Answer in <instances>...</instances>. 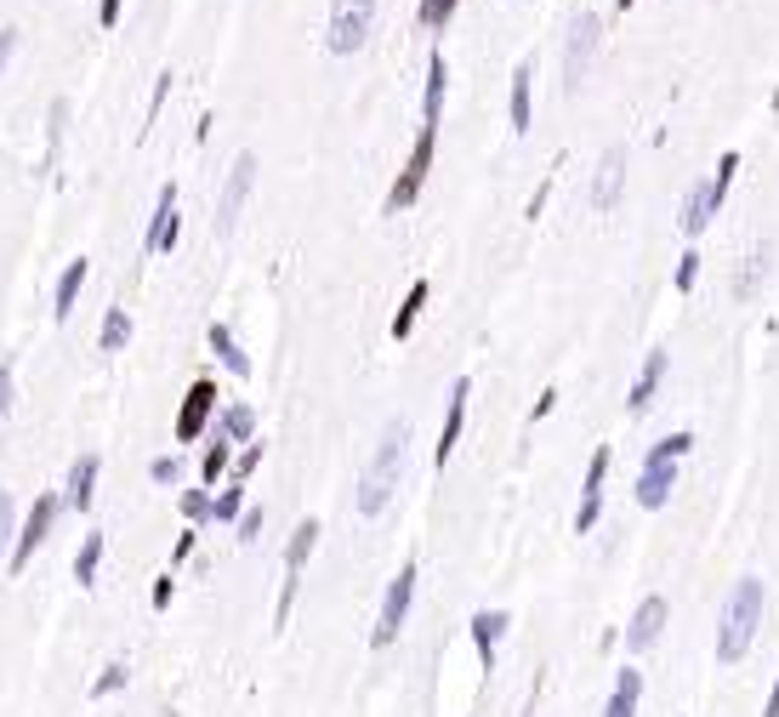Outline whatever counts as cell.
I'll return each instance as SVG.
<instances>
[{
  "instance_id": "obj_1",
  "label": "cell",
  "mask_w": 779,
  "mask_h": 717,
  "mask_svg": "<svg viewBox=\"0 0 779 717\" xmlns=\"http://www.w3.org/2000/svg\"><path fill=\"white\" fill-rule=\"evenodd\" d=\"M763 604H768L763 576H740L734 592L722 598V615H717V660L722 666L745 660L751 638H757V627H763Z\"/></svg>"
},
{
  "instance_id": "obj_2",
  "label": "cell",
  "mask_w": 779,
  "mask_h": 717,
  "mask_svg": "<svg viewBox=\"0 0 779 717\" xmlns=\"http://www.w3.org/2000/svg\"><path fill=\"white\" fill-rule=\"evenodd\" d=\"M405 450H410V422L398 416V422L382 428V438H375V450H370L364 473H359V512H364V518H375V512L393 502L398 473H405Z\"/></svg>"
},
{
  "instance_id": "obj_3",
  "label": "cell",
  "mask_w": 779,
  "mask_h": 717,
  "mask_svg": "<svg viewBox=\"0 0 779 717\" xmlns=\"http://www.w3.org/2000/svg\"><path fill=\"white\" fill-rule=\"evenodd\" d=\"M603 46V17L597 12H574L569 35H564V91H581L586 86V69Z\"/></svg>"
},
{
  "instance_id": "obj_4",
  "label": "cell",
  "mask_w": 779,
  "mask_h": 717,
  "mask_svg": "<svg viewBox=\"0 0 779 717\" xmlns=\"http://www.w3.org/2000/svg\"><path fill=\"white\" fill-rule=\"evenodd\" d=\"M416 581H421L416 564H405V570L393 576L387 598H382V615H375V627H370V644H375V650H387L393 638H398V627H405V615H410V604H416Z\"/></svg>"
},
{
  "instance_id": "obj_5",
  "label": "cell",
  "mask_w": 779,
  "mask_h": 717,
  "mask_svg": "<svg viewBox=\"0 0 779 717\" xmlns=\"http://www.w3.org/2000/svg\"><path fill=\"white\" fill-rule=\"evenodd\" d=\"M433 143H438V132H433V126H421V137H416V148H410L405 171H398V183L387 188V211H410V206L421 200L426 171H433Z\"/></svg>"
},
{
  "instance_id": "obj_6",
  "label": "cell",
  "mask_w": 779,
  "mask_h": 717,
  "mask_svg": "<svg viewBox=\"0 0 779 717\" xmlns=\"http://www.w3.org/2000/svg\"><path fill=\"white\" fill-rule=\"evenodd\" d=\"M63 507H69V496H58V490H46V496L29 507V518H23V530H17V541H12V570H23V564L46 547V535H52V524H58Z\"/></svg>"
},
{
  "instance_id": "obj_7",
  "label": "cell",
  "mask_w": 779,
  "mask_h": 717,
  "mask_svg": "<svg viewBox=\"0 0 779 717\" xmlns=\"http://www.w3.org/2000/svg\"><path fill=\"white\" fill-rule=\"evenodd\" d=\"M250 188H257V154H239L234 171H228V183H222V200H217V239H234Z\"/></svg>"
},
{
  "instance_id": "obj_8",
  "label": "cell",
  "mask_w": 779,
  "mask_h": 717,
  "mask_svg": "<svg viewBox=\"0 0 779 717\" xmlns=\"http://www.w3.org/2000/svg\"><path fill=\"white\" fill-rule=\"evenodd\" d=\"M375 29V0H342V7L331 12V35H324V46H331L336 58L359 52V46L370 40Z\"/></svg>"
},
{
  "instance_id": "obj_9",
  "label": "cell",
  "mask_w": 779,
  "mask_h": 717,
  "mask_svg": "<svg viewBox=\"0 0 779 717\" xmlns=\"http://www.w3.org/2000/svg\"><path fill=\"white\" fill-rule=\"evenodd\" d=\"M177 234H183V217H177V183H165V188H160L154 217H148V234H143V262H148V257H160V251H171V245H177Z\"/></svg>"
},
{
  "instance_id": "obj_10",
  "label": "cell",
  "mask_w": 779,
  "mask_h": 717,
  "mask_svg": "<svg viewBox=\"0 0 779 717\" xmlns=\"http://www.w3.org/2000/svg\"><path fill=\"white\" fill-rule=\"evenodd\" d=\"M211 410H217V382L199 376L188 393H183V410H177V444H194L199 433L211 428Z\"/></svg>"
},
{
  "instance_id": "obj_11",
  "label": "cell",
  "mask_w": 779,
  "mask_h": 717,
  "mask_svg": "<svg viewBox=\"0 0 779 717\" xmlns=\"http://www.w3.org/2000/svg\"><path fill=\"white\" fill-rule=\"evenodd\" d=\"M666 615H671V604L660 598V592H648V598L632 609V621H626V650L632 655H643L648 644H655V638L666 632Z\"/></svg>"
},
{
  "instance_id": "obj_12",
  "label": "cell",
  "mask_w": 779,
  "mask_h": 717,
  "mask_svg": "<svg viewBox=\"0 0 779 717\" xmlns=\"http://www.w3.org/2000/svg\"><path fill=\"white\" fill-rule=\"evenodd\" d=\"M603 479H609V444H603V450H592V461H586L581 507H574V530H581V535L597 524V512H603Z\"/></svg>"
},
{
  "instance_id": "obj_13",
  "label": "cell",
  "mask_w": 779,
  "mask_h": 717,
  "mask_svg": "<svg viewBox=\"0 0 779 717\" xmlns=\"http://www.w3.org/2000/svg\"><path fill=\"white\" fill-rule=\"evenodd\" d=\"M677 490V461H660V456H643V473H638V507L660 512Z\"/></svg>"
},
{
  "instance_id": "obj_14",
  "label": "cell",
  "mask_w": 779,
  "mask_h": 717,
  "mask_svg": "<svg viewBox=\"0 0 779 717\" xmlns=\"http://www.w3.org/2000/svg\"><path fill=\"white\" fill-rule=\"evenodd\" d=\"M467 399H472V382L461 376L456 387H449V405H444V428H438V444H433V461L444 467L449 456H456L461 444V422H467Z\"/></svg>"
},
{
  "instance_id": "obj_15",
  "label": "cell",
  "mask_w": 779,
  "mask_h": 717,
  "mask_svg": "<svg viewBox=\"0 0 779 717\" xmlns=\"http://www.w3.org/2000/svg\"><path fill=\"white\" fill-rule=\"evenodd\" d=\"M722 211V194L712 188V177L706 183H694L689 194H683V211H677V222H683V234L694 239V234H706L712 228V217Z\"/></svg>"
},
{
  "instance_id": "obj_16",
  "label": "cell",
  "mask_w": 779,
  "mask_h": 717,
  "mask_svg": "<svg viewBox=\"0 0 779 717\" xmlns=\"http://www.w3.org/2000/svg\"><path fill=\"white\" fill-rule=\"evenodd\" d=\"M620 188H626V154L609 148V154L597 160V177H592V206L597 211H615L620 206Z\"/></svg>"
},
{
  "instance_id": "obj_17",
  "label": "cell",
  "mask_w": 779,
  "mask_h": 717,
  "mask_svg": "<svg viewBox=\"0 0 779 717\" xmlns=\"http://www.w3.org/2000/svg\"><path fill=\"white\" fill-rule=\"evenodd\" d=\"M507 627H512V621H507L500 609H479V615L467 621V632H472V650H479V666H484V672L495 666V644L507 638Z\"/></svg>"
},
{
  "instance_id": "obj_18",
  "label": "cell",
  "mask_w": 779,
  "mask_h": 717,
  "mask_svg": "<svg viewBox=\"0 0 779 717\" xmlns=\"http://www.w3.org/2000/svg\"><path fill=\"white\" fill-rule=\"evenodd\" d=\"M444 91H449V63L433 52L426 81H421V126H433V132H438V114H444Z\"/></svg>"
},
{
  "instance_id": "obj_19",
  "label": "cell",
  "mask_w": 779,
  "mask_h": 717,
  "mask_svg": "<svg viewBox=\"0 0 779 717\" xmlns=\"http://www.w3.org/2000/svg\"><path fill=\"white\" fill-rule=\"evenodd\" d=\"M660 376H666V348H655V354L643 359V370H638L632 393H626V410H632V416H643L648 405H655V393H660Z\"/></svg>"
},
{
  "instance_id": "obj_20",
  "label": "cell",
  "mask_w": 779,
  "mask_h": 717,
  "mask_svg": "<svg viewBox=\"0 0 779 717\" xmlns=\"http://www.w3.org/2000/svg\"><path fill=\"white\" fill-rule=\"evenodd\" d=\"M530 81H535V63L523 58V63L512 69V103H507V114H512V132H530V120H535V97H530Z\"/></svg>"
},
{
  "instance_id": "obj_21",
  "label": "cell",
  "mask_w": 779,
  "mask_h": 717,
  "mask_svg": "<svg viewBox=\"0 0 779 717\" xmlns=\"http://www.w3.org/2000/svg\"><path fill=\"white\" fill-rule=\"evenodd\" d=\"M97 467H103L97 456H74V467H69V490H63L69 507H91V502H97Z\"/></svg>"
},
{
  "instance_id": "obj_22",
  "label": "cell",
  "mask_w": 779,
  "mask_h": 717,
  "mask_svg": "<svg viewBox=\"0 0 779 717\" xmlns=\"http://www.w3.org/2000/svg\"><path fill=\"white\" fill-rule=\"evenodd\" d=\"M638 701H643V672L626 666V672L615 678V695H609V706H603V717H638Z\"/></svg>"
},
{
  "instance_id": "obj_23",
  "label": "cell",
  "mask_w": 779,
  "mask_h": 717,
  "mask_svg": "<svg viewBox=\"0 0 779 717\" xmlns=\"http://www.w3.org/2000/svg\"><path fill=\"white\" fill-rule=\"evenodd\" d=\"M319 518H301V524L290 530V547H285V576H301V564L313 558V547H319Z\"/></svg>"
},
{
  "instance_id": "obj_24",
  "label": "cell",
  "mask_w": 779,
  "mask_h": 717,
  "mask_svg": "<svg viewBox=\"0 0 779 717\" xmlns=\"http://www.w3.org/2000/svg\"><path fill=\"white\" fill-rule=\"evenodd\" d=\"M426 296H433V285H426V280H416V285L405 290V302H398V313H393V342H405V336L416 331V319H421V308H426Z\"/></svg>"
},
{
  "instance_id": "obj_25",
  "label": "cell",
  "mask_w": 779,
  "mask_h": 717,
  "mask_svg": "<svg viewBox=\"0 0 779 717\" xmlns=\"http://www.w3.org/2000/svg\"><path fill=\"white\" fill-rule=\"evenodd\" d=\"M768 262H774V251H768V245H763V251H751V257H745V268L734 274V296H740V302H751V296L763 290V280H768Z\"/></svg>"
},
{
  "instance_id": "obj_26",
  "label": "cell",
  "mask_w": 779,
  "mask_h": 717,
  "mask_svg": "<svg viewBox=\"0 0 779 717\" xmlns=\"http://www.w3.org/2000/svg\"><path fill=\"white\" fill-rule=\"evenodd\" d=\"M250 433H257V410H250V405H228V410H222L217 438H228V444H250Z\"/></svg>"
},
{
  "instance_id": "obj_27",
  "label": "cell",
  "mask_w": 779,
  "mask_h": 717,
  "mask_svg": "<svg viewBox=\"0 0 779 717\" xmlns=\"http://www.w3.org/2000/svg\"><path fill=\"white\" fill-rule=\"evenodd\" d=\"M81 285H86V257H74V262L63 268V280H58V296H52V313H58V319L74 313V296H81Z\"/></svg>"
},
{
  "instance_id": "obj_28",
  "label": "cell",
  "mask_w": 779,
  "mask_h": 717,
  "mask_svg": "<svg viewBox=\"0 0 779 717\" xmlns=\"http://www.w3.org/2000/svg\"><path fill=\"white\" fill-rule=\"evenodd\" d=\"M228 473H234V444L228 438H211L206 461H199V484H222Z\"/></svg>"
},
{
  "instance_id": "obj_29",
  "label": "cell",
  "mask_w": 779,
  "mask_h": 717,
  "mask_svg": "<svg viewBox=\"0 0 779 717\" xmlns=\"http://www.w3.org/2000/svg\"><path fill=\"white\" fill-rule=\"evenodd\" d=\"M211 354L222 359V370H234V376H250V359L239 354V342L228 325H211Z\"/></svg>"
},
{
  "instance_id": "obj_30",
  "label": "cell",
  "mask_w": 779,
  "mask_h": 717,
  "mask_svg": "<svg viewBox=\"0 0 779 717\" xmlns=\"http://www.w3.org/2000/svg\"><path fill=\"white\" fill-rule=\"evenodd\" d=\"M125 342H132V313H125V308H109V313H103V331H97V348H103V354H120Z\"/></svg>"
},
{
  "instance_id": "obj_31",
  "label": "cell",
  "mask_w": 779,
  "mask_h": 717,
  "mask_svg": "<svg viewBox=\"0 0 779 717\" xmlns=\"http://www.w3.org/2000/svg\"><path fill=\"white\" fill-rule=\"evenodd\" d=\"M97 564H103V530H91V535L81 541V553H74V581L91 586V581H97Z\"/></svg>"
},
{
  "instance_id": "obj_32",
  "label": "cell",
  "mask_w": 779,
  "mask_h": 717,
  "mask_svg": "<svg viewBox=\"0 0 779 717\" xmlns=\"http://www.w3.org/2000/svg\"><path fill=\"white\" fill-rule=\"evenodd\" d=\"M211 507H217V496H211V484H194V490H183V518L199 530V524H211Z\"/></svg>"
},
{
  "instance_id": "obj_33",
  "label": "cell",
  "mask_w": 779,
  "mask_h": 717,
  "mask_svg": "<svg viewBox=\"0 0 779 717\" xmlns=\"http://www.w3.org/2000/svg\"><path fill=\"white\" fill-rule=\"evenodd\" d=\"M239 507H245V484H239V479H228V490L217 496L211 518H217V524H239Z\"/></svg>"
},
{
  "instance_id": "obj_34",
  "label": "cell",
  "mask_w": 779,
  "mask_h": 717,
  "mask_svg": "<svg viewBox=\"0 0 779 717\" xmlns=\"http://www.w3.org/2000/svg\"><path fill=\"white\" fill-rule=\"evenodd\" d=\"M694 450V433H666L660 444H648V456H660V461H683Z\"/></svg>"
},
{
  "instance_id": "obj_35",
  "label": "cell",
  "mask_w": 779,
  "mask_h": 717,
  "mask_svg": "<svg viewBox=\"0 0 779 717\" xmlns=\"http://www.w3.org/2000/svg\"><path fill=\"white\" fill-rule=\"evenodd\" d=\"M125 678H132V666H125V660L103 666V678L91 683V701H103V695H114V689H125Z\"/></svg>"
},
{
  "instance_id": "obj_36",
  "label": "cell",
  "mask_w": 779,
  "mask_h": 717,
  "mask_svg": "<svg viewBox=\"0 0 779 717\" xmlns=\"http://www.w3.org/2000/svg\"><path fill=\"white\" fill-rule=\"evenodd\" d=\"M449 12H456V0H421V29H444V23H449Z\"/></svg>"
},
{
  "instance_id": "obj_37",
  "label": "cell",
  "mask_w": 779,
  "mask_h": 717,
  "mask_svg": "<svg viewBox=\"0 0 779 717\" xmlns=\"http://www.w3.org/2000/svg\"><path fill=\"white\" fill-rule=\"evenodd\" d=\"M290 609H296V576H285V586H280V604H273V632L290 627Z\"/></svg>"
},
{
  "instance_id": "obj_38",
  "label": "cell",
  "mask_w": 779,
  "mask_h": 717,
  "mask_svg": "<svg viewBox=\"0 0 779 717\" xmlns=\"http://www.w3.org/2000/svg\"><path fill=\"white\" fill-rule=\"evenodd\" d=\"M257 461H262V444H257V438H250V444H245V450H239V461H234V473H228V479H239V484H245L250 473H257Z\"/></svg>"
},
{
  "instance_id": "obj_39",
  "label": "cell",
  "mask_w": 779,
  "mask_h": 717,
  "mask_svg": "<svg viewBox=\"0 0 779 717\" xmlns=\"http://www.w3.org/2000/svg\"><path fill=\"white\" fill-rule=\"evenodd\" d=\"M12 518H17V507H12V496L0 490V558L12 553Z\"/></svg>"
},
{
  "instance_id": "obj_40",
  "label": "cell",
  "mask_w": 779,
  "mask_h": 717,
  "mask_svg": "<svg viewBox=\"0 0 779 717\" xmlns=\"http://www.w3.org/2000/svg\"><path fill=\"white\" fill-rule=\"evenodd\" d=\"M694 280H700V251H683L677 257V290H694Z\"/></svg>"
},
{
  "instance_id": "obj_41",
  "label": "cell",
  "mask_w": 779,
  "mask_h": 717,
  "mask_svg": "<svg viewBox=\"0 0 779 717\" xmlns=\"http://www.w3.org/2000/svg\"><path fill=\"white\" fill-rule=\"evenodd\" d=\"M171 86H177V74H160V81H154V97H148V126H154V120H160V103H165V97H171Z\"/></svg>"
},
{
  "instance_id": "obj_42",
  "label": "cell",
  "mask_w": 779,
  "mask_h": 717,
  "mask_svg": "<svg viewBox=\"0 0 779 717\" xmlns=\"http://www.w3.org/2000/svg\"><path fill=\"white\" fill-rule=\"evenodd\" d=\"M177 479H183V461L177 456H160L154 461V484H177Z\"/></svg>"
},
{
  "instance_id": "obj_43",
  "label": "cell",
  "mask_w": 779,
  "mask_h": 717,
  "mask_svg": "<svg viewBox=\"0 0 779 717\" xmlns=\"http://www.w3.org/2000/svg\"><path fill=\"white\" fill-rule=\"evenodd\" d=\"M262 535V507H245L239 512V541H257Z\"/></svg>"
},
{
  "instance_id": "obj_44",
  "label": "cell",
  "mask_w": 779,
  "mask_h": 717,
  "mask_svg": "<svg viewBox=\"0 0 779 717\" xmlns=\"http://www.w3.org/2000/svg\"><path fill=\"white\" fill-rule=\"evenodd\" d=\"M12 393H17V382H12V364H0V416L12 410Z\"/></svg>"
},
{
  "instance_id": "obj_45",
  "label": "cell",
  "mask_w": 779,
  "mask_h": 717,
  "mask_svg": "<svg viewBox=\"0 0 779 717\" xmlns=\"http://www.w3.org/2000/svg\"><path fill=\"white\" fill-rule=\"evenodd\" d=\"M194 541H199V530L188 524V535H177V547H171V558H177V564H183V558H194Z\"/></svg>"
},
{
  "instance_id": "obj_46",
  "label": "cell",
  "mask_w": 779,
  "mask_h": 717,
  "mask_svg": "<svg viewBox=\"0 0 779 717\" xmlns=\"http://www.w3.org/2000/svg\"><path fill=\"white\" fill-rule=\"evenodd\" d=\"M12 52H17V29H0V69L12 63Z\"/></svg>"
},
{
  "instance_id": "obj_47",
  "label": "cell",
  "mask_w": 779,
  "mask_h": 717,
  "mask_svg": "<svg viewBox=\"0 0 779 717\" xmlns=\"http://www.w3.org/2000/svg\"><path fill=\"white\" fill-rule=\"evenodd\" d=\"M171 592H177V581L160 576V581H154V609H165V604H171Z\"/></svg>"
},
{
  "instance_id": "obj_48",
  "label": "cell",
  "mask_w": 779,
  "mask_h": 717,
  "mask_svg": "<svg viewBox=\"0 0 779 717\" xmlns=\"http://www.w3.org/2000/svg\"><path fill=\"white\" fill-rule=\"evenodd\" d=\"M552 405H558V387H546V393H541V399H535V410H530V416H535V422H541V416H552Z\"/></svg>"
},
{
  "instance_id": "obj_49",
  "label": "cell",
  "mask_w": 779,
  "mask_h": 717,
  "mask_svg": "<svg viewBox=\"0 0 779 717\" xmlns=\"http://www.w3.org/2000/svg\"><path fill=\"white\" fill-rule=\"evenodd\" d=\"M97 17H103V29H109V23L120 17V0H103V7H97Z\"/></svg>"
},
{
  "instance_id": "obj_50",
  "label": "cell",
  "mask_w": 779,
  "mask_h": 717,
  "mask_svg": "<svg viewBox=\"0 0 779 717\" xmlns=\"http://www.w3.org/2000/svg\"><path fill=\"white\" fill-rule=\"evenodd\" d=\"M763 717H779V678H774V689H768V706H763Z\"/></svg>"
},
{
  "instance_id": "obj_51",
  "label": "cell",
  "mask_w": 779,
  "mask_h": 717,
  "mask_svg": "<svg viewBox=\"0 0 779 717\" xmlns=\"http://www.w3.org/2000/svg\"><path fill=\"white\" fill-rule=\"evenodd\" d=\"M626 7H632V0H620V12H626Z\"/></svg>"
}]
</instances>
